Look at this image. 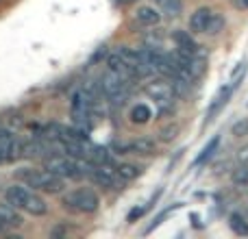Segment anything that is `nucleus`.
<instances>
[{
    "label": "nucleus",
    "mask_w": 248,
    "mask_h": 239,
    "mask_svg": "<svg viewBox=\"0 0 248 239\" xmlns=\"http://www.w3.org/2000/svg\"><path fill=\"white\" fill-rule=\"evenodd\" d=\"M17 179L24 180L29 187L39 189V192H48V194H59L65 187V179H61L59 174L50 170H20Z\"/></svg>",
    "instance_id": "f257e3e1"
},
{
    "label": "nucleus",
    "mask_w": 248,
    "mask_h": 239,
    "mask_svg": "<svg viewBox=\"0 0 248 239\" xmlns=\"http://www.w3.org/2000/svg\"><path fill=\"white\" fill-rule=\"evenodd\" d=\"M98 87L109 100H113V103H122L128 94V78H124V76H120V74L107 70V72L100 76Z\"/></svg>",
    "instance_id": "f03ea898"
},
{
    "label": "nucleus",
    "mask_w": 248,
    "mask_h": 239,
    "mask_svg": "<svg viewBox=\"0 0 248 239\" xmlns=\"http://www.w3.org/2000/svg\"><path fill=\"white\" fill-rule=\"evenodd\" d=\"M98 205L100 200L92 189H77V192H70L68 196H63V207L81 211V213H94Z\"/></svg>",
    "instance_id": "7ed1b4c3"
},
{
    "label": "nucleus",
    "mask_w": 248,
    "mask_h": 239,
    "mask_svg": "<svg viewBox=\"0 0 248 239\" xmlns=\"http://www.w3.org/2000/svg\"><path fill=\"white\" fill-rule=\"evenodd\" d=\"M144 91L146 96H150L153 100H157L159 105H170L172 98H174V87H172V83L163 81V78H157V81H150L144 85Z\"/></svg>",
    "instance_id": "20e7f679"
},
{
    "label": "nucleus",
    "mask_w": 248,
    "mask_h": 239,
    "mask_svg": "<svg viewBox=\"0 0 248 239\" xmlns=\"http://www.w3.org/2000/svg\"><path fill=\"white\" fill-rule=\"evenodd\" d=\"M87 174L92 176V180L96 185H103V187H118V185L124 183L120 174L116 170H111L109 165H92V170Z\"/></svg>",
    "instance_id": "39448f33"
},
{
    "label": "nucleus",
    "mask_w": 248,
    "mask_h": 239,
    "mask_svg": "<svg viewBox=\"0 0 248 239\" xmlns=\"http://www.w3.org/2000/svg\"><path fill=\"white\" fill-rule=\"evenodd\" d=\"M172 39H174L176 48H179L181 52H185V55H205V52L198 50L201 46H196V42H194V39L189 37V33H185V30H174Z\"/></svg>",
    "instance_id": "423d86ee"
},
{
    "label": "nucleus",
    "mask_w": 248,
    "mask_h": 239,
    "mask_svg": "<svg viewBox=\"0 0 248 239\" xmlns=\"http://www.w3.org/2000/svg\"><path fill=\"white\" fill-rule=\"evenodd\" d=\"M29 196H31V192L24 187V185H11V187H7V192H4L7 202H11V205L17 207V209H24Z\"/></svg>",
    "instance_id": "0eeeda50"
},
{
    "label": "nucleus",
    "mask_w": 248,
    "mask_h": 239,
    "mask_svg": "<svg viewBox=\"0 0 248 239\" xmlns=\"http://www.w3.org/2000/svg\"><path fill=\"white\" fill-rule=\"evenodd\" d=\"M211 13H214V11H211V9H207V7L196 9V11L192 13V17H189V29H192L194 33H205L207 24H209Z\"/></svg>",
    "instance_id": "6e6552de"
},
{
    "label": "nucleus",
    "mask_w": 248,
    "mask_h": 239,
    "mask_svg": "<svg viewBox=\"0 0 248 239\" xmlns=\"http://www.w3.org/2000/svg\"><path fill=\"white\" fill-rule=\"evenodd\" d=\"M237 90V85H233V83H227V85L222 87V90H220V94L216 96V100H214V105H211L209 107V111H207V122H209L211 118H214V113H218L220 109L224 107V105H227V100L231 98L233 96V91Z\"/></svg>",
    "instance_id": "1a4fd4ad"
},
{
    "label": "nucleus",
    "mask_w": 248,
    "mask_h": 239,
    "mask_svg": "<svg viewBox=\"0 0 248 239\" xmlns=\"http://www.w3.org/2000/svg\"><path fill=\"white\" fill-rule=\"evenodd\" d=\"M107 70H111V72L120 74L124 78H135V74H133V70L128 68L126 63H124V59L120 57V52H113V55H107Z\"/></svg>",
    "instance_id": "9d476101"
},
{
    "label": "nucleus",
    "mask_w": 248,
    "mask_h": 239,
    "mask_svg": "<svg viewBox=\"0 0 248 239\" xmlns=\"http://www.w3.org/2000/svg\"><path fill=\"white\" fill-rule=\"evenodd\" d=\"M0 218L4 220V224L7 226H13V228H17V226H22V215H20V211H17V207H13L11 202H4V205H0Z\"/></svg>",
    "instance_id": "9b49d317"
},
{
    "label": "nucleus",
    "mask_w": 248,
    "mask_h": 239,
    "mask_svg": "<svg viewBox=\"0 0 248 239\" xmlns=\"http://www.w3.org/2000/svg\"><path fill=\"white\" fill-rule=\"evenodd\" d=\"M22 211H26V213H31V215H44L48 211V205H46V200H44L42 196H37V194L31 192L29 200H26V205H24V209Z\"/></svg>",
    "instance_id": "f8f14e48"
},
{
    "label": "nucleus",
    "mask_w": 248,
    "mask_h": 239,
    "mask_svg": "<svg viewBox=\"0 0 248 239\" xmlns=\"http://www.w3.org/2000/svg\"><path fill=\"white\" fill-rule=\"evenodd\" d=\"M159 20H161V13H159L155 7H140L137 9V22H140V24L155 26V24H159Z\"/></svg>",
    "instance_id": "ddd939ff"
},
{
    "label": "nucleus",
    "mask_w": 248,
    "mask_h": 239,
    "mask_svg": "<svg viewBox=\"0 0 248 239\" xmlns=\"http://www.w3.org/2000/svg\"><path fill=\"white\" fill-rule=\"evenodd\" d=\"M157 146H155L153 139H135V141H128V152L133 154H155Z\"/></svg>",
    "instance_id": "4468645a"
},
{
    "label": "nucleus",
    "mask_w": 248,
    "mask_h": 239,
    "mask_svg": "<svg viewBox=\"0 0 248 239\" xmlns=\"http://www.w3.org/2000/svg\"><path fill=\"white\" fill-rule=\"evenodd\" d=\"M87 161H92L94 165H109L111 163V154L105 148H100V146H92L90 152H87Z\"/></svg>",
    "instance_id": "2eb2a0df"
},
{
    "label": "nucleus",
    "mask_w": 248,
    "mask_h": 239,
    "mask_svg": "<svg viewBox=\"0 0 248 239\" xmlns=\"http://www.w3.org/2000/svg\"><path fill=\"white\" fill-rule=\"evenodd\" d=\"M150 118H153V111H150V107H146V105H135V107L131 109V122L146 124Z\"/></svg>",
    "instance_id": "dca6fc26"
},
{
    "label": "nucleus",
    "mask_w": 248,
    "mask_h": 239,
    "mask_svg": "<svg viewBox=\"0 0 248 239\" xmlns=\"http://www.w3.org/2000/svg\"><path fill=\"white\" fill-rule=\"evenodd\" d=\"M218 146H220V137L216 135L214 139H211L209 144L205 146V150H202V152L196 157V161H194V165H202V163H205V161H209V159L214 157V152H216V150H218Z\"/></svg>",
    "instance_id": "f3484780"
},
{
    "label": "nucleus",
    "mask_w": 248,
    "mask_h": 239,
    "mask_svg": "<svg viewBox=\"0 0 248 239\" xmlns=\"http://www.w3.org/2000/svg\"><path fill=\"white\" fill-rule=\"evenodd\" d=\"M116 172L120 174L122 180H133V179H137V176L141 174V167L133 165V163H120V165L116 167Z\"/></svg>",
    "instance_id": "a211bd4d"
},
{
    "label": "nucleus",
    "mask_w": 248,
    "mask_h": 239,
    "mask_svg": "<svg viewBox=\"0 0 248 239\" xmlns=\"http://www.w3.org/2000/svg\"><path fill=\"white\" fill-rule=\"evenodd\" d=\"M157 2H159V7H161L163 15H168V17L181 15V9H183L181 0H157Z\"/></svg>",
    "instance_id": "6ab92c4d"
},
{
    "label": "nucleus",
    "mask_w": 248,
    "mask_h": 239,
    "mask_svg": "<svg viewBox=\"0 0 248 239\" xmlns=\"http://www.w3.org/2000/svg\"><path fill=\"white\" fill-rule=\"evenodd\" d=\"M231 179L237 187H248V163H242L240 167H235L233 174H231Z\"/></svg>",
    "instance_id": "aec40b11"
},
{
    "label": "nucleus",
    "mask_w": 248,
    "mask_h": 239,
    "mask_svg": "<svg viewBox=\"0 0 248 239\" xmlns=\"http://www.w3.org/2000/svg\"><path fill=\"white\" fill-rule=\"evenodd\" d=\"M231 228H233V233H237V235H242V237H246L248 235V222L244 218H242L240 213H233L231 215Z\"/></svg>",
    "instance_id": "412c9836"
},
{
    "label": "nucleus",
    "mask_w": 248,
    "mask_h": 239,
    "mask_svg": "<svg viewBox=\"0 0 248 239\" xmlns=\"http://www.w3.org/2000/svg\"><path fill=\"white\" fill-rule=\"evenodd\" d=\"M222 29H224V17L220 15V13H211L209 24H207V30H205V33L216 35V33H220Z\"/></svg>",
    "instance_id": "4be33fe9"
},
{
    "label": "nucleus",
    "mask_w": 248,
    "mask_h": 239,
    "mask_svg": "<svg viewBox=\"0 0 248 239\" xmlns=\"http://www.w3.org/2000/svg\"><path fill=\"white\" fill-rule=\"evenodd\" d=\"M176 135H179V126H176V124H168L166 128H161V131H159V139H161L163 144H170V141H174Z\"/></svg>",
    "instance_id": "5701e85b"
},
{
    "label": "nucleus",
    "mask_w": 248,
    "mask_h": 239,
    "mask_svg": "<svg viewBox=\"0 0 248 239\" xmlns=\"http://www.w3.org/2000/svg\"><path fill=\"white\" fill-rule=\"evenodd\" d=\"M246 70H248V63H246V61H242V63L235 68V72L231 74V81H229V83H233V85H237V87H240L242 78L246 76Z\"/></svg>",
    "instance_id": "b1692460"
},
{
    "label": "nucleus",
    "mask_w": 248,
    "mask_h": 239,
    "mask_svg": "<svg viewBox=\"0 0 248 239\" xmlns=\"http://www.w3.org/2000/svg\"><path fill=\"white\" fill-rule=\"evenodd\" d=\"M231 133L235 137H246L248 135V120H237L231 126Z\"/></svg>",
    "instance_id": "393cba45"
},
{
    "label": "nucleus",
    "mask_w": 248,
    "mask_h": 239,
    "mask_svg": "<svg viewBox=\"0 0 248 239\" xmlns=\"http://www.w3.org/2000/svg\"><path fill=\"white\" fill-rule=\"evenodd\" d=\"M103 57H107V48L105 46H100L98 50L94 52V55H92V59H90V65H94V63H98L100 59H103Z\"/></svg>",
    "instance_id": "a878e982"
},
{
    "label": "nucleus",
    "mask_w": 248,
    "mask_h": 239,
    "mask_svg": "<svg viewBox=\"0 0 248 239\" xmlns=\"http://www.w3.org/2000/svg\"><path fill=\"white\" fill-rule=\"evenodd\" d=\"M146 209H148V207H140V209H133L131 213H128V222H133V220H137V218H140L141 213H144Z\"/></svg>",
    "instance_id": "bb28decb"
},
{
    "label": "nucleus",
    "mask_w": 248,
    "mask_h": 239,
    "mask_svg": "<svg viewBox=\"0 0 248 239\" xmlns=\"http://www.w3.org/2000/svg\"><path fill=\"white\" fill-rule=\"evenodd\" d=\"M237 161H240V163H248V146H244V148L237 152Z\"/></svg>",
    "instance_id": "cd10ccee"
},
{
    "label": "nucleus",
    "mask_w": 248,
    "mask_h": 239,
    "mask_svg": "<svg viewBox=\"0 0 248 239\" xmlns=\"http://www.w3.org/2000/svg\"><path fill=\"white\" fill-rule=\"evenodd\" d=\"M7 228H9V226L4 224V220L0 218V235H4V233H7Z\"/></svg>",
    "instance_id": "c85d7f7f"
},
{
    "label": "nucleus",
    "mask_w": 248,
    "mask_h": 239,
    "mask_svg": "<svg viewBox=\"0 0 248 239\" xmlns=\"http://www.w3.org/2000/svg\"><path fill=\"white\" fill-rule=\"evenodd\" d=\"M242 2H244V7H248V0H242Z\"/></svg>",
    "instance_id": "c756f323"
}]
</instances>
